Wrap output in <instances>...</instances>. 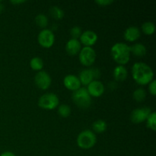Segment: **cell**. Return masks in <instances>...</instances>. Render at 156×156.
Masks as SVG:
<instances>
[{"instance_id": "3957f363", "label": "cell", "mask_w": 156, "mask_h": 156, "mask_svg": "<svg viewBox=\"0 0 156 156\" xmlns=\"http://www.w3.org/2000/svg\"><path fill=\"white\" fill-rule=\"evenodd\" d=\"M73 100L79 108H88L91 104V96L86 88H79L73 91Z\"/></svg>"}, {"instance_id": "7a4b0ae2", "label": "cell", "mask_w": 156, "mask_h": 156, "mask_svg": "<svg viewBox=\"0 0 156 156\" xmlns=\"http://www.w3.org/2000/svg\"><path fill=\"white\" fill-rule=\"evenodd\" d=\"M111 56L120 65H124L130 59V47L124 43H116L111 47Z\"/></svg>"}, {"instance_id": "277c9868", "label": "cell", "mask_w": 156, "mask_h": 156, "mask_svg": "<svg viewBox=\"0 0 156 156\" xmlns=\"http://www.w3.org/2000/svg\"><path fill=\"white\" fill-rule=\"evenodd\" d=\"M96 141V135L89 129L82 131L77 137V144L82 149H91L94 146Z\"/></svg>"}, {"instance_id": "4316f807", "label": "cell", "mask_w": 156, "mask_h": 156, "mask_svg": "<svg viewBox=\"0 0 156 156\" xmlns=\"http://www.w3.org/2000/svg\"><path fill=\"white\" fill-rule=\"evenodd\" d=\"M149 84V91H150V93L152 94V95H155L156 94V82H155V80H154L153 79V80H152V82Z\"/></svg>"}, {"instance_id": "7402d4cb", "label": "cell", "mask_w": 156, "mask_h": 156, "mask_svg": "<svg viewBox=\"0 0 156 156\" xmlns=\"http://www.w3.org/2000/svg\"><path fill=\"white\" fill-rule=\"evenodd\" d=\"M35 22L39 27H45L48 24V18L44 14H38L35 18Z\"/></svg>"}, {"instance_id": "83f0119b", "label": "cell", "mask_w": 156, "mask_h": 156, "mask_svg": "<svg viewBox=\"0 0 156 156\" xmlns=\"http://www.w3.org/2000/svg\"><path fill=\"white\" fill-rule=\"evenodd\" d=\"M95 2L98 4L99 5L106 6L111 5V3L114 2V1L113 0H96Z\"/></svg>"}, {"instance_id": "f1b7e54d", "label": "cell", "mask_w": 156, "mask_h": 156, "mask_svg": "<svg viewBox=\"0 0 156 156\" xmlns=\"http://www.w3.org/2000/svg\"><path fill=\"white\" fill-rule=\"evenodd\" d=\"M0 156H16L13 152H3Z\"/></svg>"}, {"instance_id": "30bf717a", "label": "cell", "mask_w": 156, "mask_h": 156, "mask_svg": "<svg viewBox=\"0 0 156 156\" xmlns=\"http://www.w3.org/2000/svg\"><path fill=\"white\" fill-rule=\"evenodd\" d=\"M35 84L41 89H47L51 85L52 79L50 75L45 71H39L34 77Z\"/></svg>"}, {"instance_id": "5b68a950", "label": "cell", "mask_w": 156, "mask_h": 156, "mask_svg": "<svg viewBox=\"0 0 156 156\" xmlns=\"http://www.w3.org/2000/svg\"><path fill=\"white\" fill-rule=\"evenodd\" d=\"M38 105L44 109H54L59 105V98L53 93H46L39 98Z\"/></svg>"}, {"instance_id": "4fadbf2b", "label": "cell", "mask_w": 156, "mask_h": 156, "mask_svg": "<svg viewBox=\"0 0 156 156\" xmlns=\"http://www.w3.org/2000/svg\"><path fill=\"white\" fill-rule=\"evenodd\" d=\"M63 84L68 89L72 90L73 91L81 88V85H82L79 77L72 74L67 75L66 76H65L63 79Z\"/></svg>"}, {"instance_id": "d6986e66", "label": "cell", "mask_w": 156, "mask_h": 156, "mask_svg": "<svg viewBox=\"0 0 156 156\" xmlns=\"http://www.w3.org/2000/svg\"><path fill=\"white\" fill-rule=\"evenodd\" d=\"M30 66L32 69L34 70H40L41 71V69L44 66V62L41 58L38 56L33 57L30 61Z\"/></svg>"}, {"instance_id": "f546056e", "label": "cell", "mask_w": 156, "mask_h": 156, "mask_svg": "<svg viewBox=\"0 0 156 156\" xmlns=\"http://www.w3.org/2000/svg\"><path fill=\"white\" fill-rule=\"evenodd\" d=\"M25 1H23V0H20V1H15V0H13V1H11V2L13 3V4H20V3H23Z\"/></svg>"}, {"instance_id": "44dd1931", "label": "cell", "mask_w": 156, "mask_h": 156, "mask_svg": "<svg viewBox=\"0 0 156 156\" xmlns=\"http://www.w3.org/2000/svg\"><path fill=\"white\" fill-rule=\"evenodd\" d=\"M155 24L153 22H152V21H146V22L143 23V25H142V30L146 34H152L155 32Z\"/></svg>"}, {"instance_id": "ba28073f", "label": "cell", "mask_w": 156, "mask_h": 156, "mask_svg": "<svg viewBox=\"0 0 156 156\" xmlns=\"http://www.w3.org/2000/svg\"><path fill=\"white\" fill-rule=\"evenodd\" d=\"M151 113H152L151 109L147 107L136 108L131 113L130 120L134 123H143L144 120H146Z\"/></svg>"}, {"instance_id": "cb8c5ba5", "label": "cell", "mask_w": 156, "mask_h": 156, "mask_svg": "<svg viewBox=\"0 0 156 156\" xmlns=\"http://www.w3.org/2000/svg\"><path fill=\"white\" fill-rule=\"evenodd\" d=\"M146 124L149 128L155 131L156 129V113L152 112L146 119Z\"/></svg>"}, {"instance_id": "5bb4252c", "label": "cell", "mask_w": 156, "mask_h": 156, "mask_svg": "<svg viewBox=\"0 0 156 156\" xmlns=\"http://www.w3.org/2000/svg\"><path fill=\"white\" fill-rule=\"evenodd\" d=\"M81 43L79 40L71 38L66 44V50L69 55L74 56L81 50Z\"/></svg>"}, {"instance_id": "6da1fadb", "label": "cell", "mask_w": 156, "mask_h": 156, "mask_svg": "<svg viewBox=\"0 0 156 156\" xmlns=\"http://www.w3.org/2000/svg\"><path fill=\"white\" fill-rule=\"evenodd\" d=\"M132 76L140 85H146L153 80L154 73L152 68L144 62H136L132 67Z\"/></svg>"}, {"instance_id": "52a82bcc", "label": "cell", "mask_w": 156, "mask_h": 156, "mask_svg": "<svg viewBox=\"0 0 156 156\" xmlns=\"http://www.w3.org/2000/svg\"><path fill=\"white\" fill-rule=\"evenodd\" d=\"M101 76V73L98 69H85L79 73V81L83 85H88L94 79H98Z\"/></svg>"}, {"instance_id": "2e32d148", "label": "cell", "mask_w": 156, "mask_h": 156, "mask_svg": "<svg viewBox=\"0 0 156 156\" xmlns=\"http://www.w3.org/2000/svg\"><path fill=\"white\" fill-rule=\"evenodd\" d=\"M113 76L117 81H120V82L124 81L127 77V70L126 67L122 65L116 66L113 72Z\"/></svg>"}, {"instance_id": "ffe728a7", "label": "cell", "mask_w": 156, "mask_h": 156, "mask_svg": "<svg viewBox=\"0 0 156 156\" xmlns=\"http://www.w3.org/2000/svg\"><path fill=\"white\" fill-rule=\"evenodd\" d=\"M50 14L55 19H62L64 16V12L58 6H52L50 9Z\"/></svg>"}, {"instance_id": "7c38bea8", "label": "cell", "mask_w": 156, "mask_h": 156, "mask_svg": "<svg viewBox=\"0 0 156 156\" xmlns=\"http://www.w3.org/2000/svg\"><path fill=\"white\" fill-rule=\"evenodd\" d=\"M97 40V34L91 30H88L82 32V35L80 36L81 43L85 45V47H91V45L95 44Z\"/></svg>"}, {"instance_id": "e0dca14e", "label": "cell", "mask_w": 156, "mask_h": 156, "mask_svg": "<svg viewBox=\"0 0 156 156\" xmlns=\"http://www.w3.org/2000/svg\"><path fill=\"white\" fill-rule=\"evenodd\" d=\"M130 47V52L136 56H143L146 53V47L140 43H136Z\"/></svg>"}, {"instance_id": "9c48e42d", "label": "cell", "mask_w": 156, "mask_h": 156, "mask_svg": "<svg viewBox=\"0 0 156 156\" xmlns=\"http://www.w3.org/2000/svg\"><path fill=\"white\" fill-rule=\"evenodd\" d=\"M39 44L44 47H50L53 46L55 41V36L53 30L50 29H44L39 33L37 36Z\"/></svg>"}, {"instance_id": "d4e9b609", "label": "cell", "mask_w": 156, "mask_h": 156, "mask_svg": "<svg viewBox=\"0 0 156 156\" xmlns=\"http://www.w3.org/2000/svg\"><path fill=\"white\" fill-rule=\"evenodd\" d=\"M58 114L62 117H67L69 116L71 114V108L69 105H60L58 108Z\"/></svg>"}, {"instance_id": "484cf974", "label": "cell", "mask_w": 156, "mask_h": 156, "mask_svg": "<svg viewBox=\"0 0 156 156\" xmlns=\"http://www.w3.org/2000/svg\"><path fill=\"white\" fill-rule=\"evenodd\" d=\"M82 29L79 26H74L73 27H72V29L70 30V34H71L72 37L73 39H77L79 37H80V36L82 35Z\"/></svg>"}, {"instance_id": "ac0fdd59", "label": "cell", "mask_w": 156, "mask_h": 156, "mask_svg": "<svg viewBox=\"0 0 156 156\" xmlns=\"http://www.w3.org/2000/svg\"><path fill=\"white\" fill-rule=\"evenodd\" d=\"M93 130L96 133H103L107 129V123L103 120H98L92 124Z\"/></svg>"}, {"instance_id": "8fae6325", "label": "cell", "mask_w": 156, "mask_h": 156, "mask_svg": "<svg viewBox=\"0 0 156 156\" xmlns=\"http://www.w3.org/2000/svg\"><path fill=\"white\" fill-rule=\"evenodd\" d=\"M87 90L91 96L99 97L105 92V86L100 81L94 80L88 84Z\"/></svg>"}, {"instance_id": "9a60e30c", "label": "cell", "mask_w": 156, "mask_h": 156, "mask_svg": "<svg viewBox=\"0 0 156 156\" xmlns=\"http://www.w3.org/2000/svg\"><path fill=\"white\" fill-rule=\"evenodd\" d=\"M140 35H141V33H140V29L136 26H130V27H127L125 30L124 34H123V37H124L125 39L127 41H130V42L139 39Z\"/></svg>"}, {"instance_id": "603a6c76", "label": "cell", "mask_w": 156, "mask_h": 156, "mask_svg": "<svg viewBox=\"0 0 156 156\" xmlns=\"http://www.w3.org/2000/svg\"><path fill=\"white\" fill-rule=\"evenodd\" d=\"M133 95V98L136 101L141 102L143 101H144L145 98H146V91L144 89H143V88H137V89H136L134 91Z\"/></svg>"}, {"instance_id": "8992f818", "label": "cell", "mask_w": 156, "mask_h": 156, "mask_svg": "<svg viewBox=\"0 0 156 156\" xmlns=\"http://www.w3.org/2000/svg\"><path fill=\"white\" fill-rule=\"evenodd\" d=\"M96 59V53L91 47H85L79 52V60L82 65L89 66L92 65Z\"/></svg>"}]
</instances>
